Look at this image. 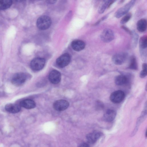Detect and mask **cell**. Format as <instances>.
I'll list each match as a JSON object with an SVG mask.
<instances>
[{"label": "cell", "instance_id": "obj_12", "mask_svg": "<svg viewBox=\"0 0 147 147\" xmlns=\"http://www.w3.org/2000/svg\"><path fill=\"white\" fill-rule=\"evenodd\" d=\"M5 110L8 112L12 113H15L19 112L21 110V106L18 104L9 103L5 106Z\"/></svg>", "mask_w": 147, "mask_h": 147}, {"label": "cell", "instance_id": "obj_8", "mask_svg": "<svg viewBox=\"0 0 147 147\" xmlns=\"http://www.w3.org/2000/svg\"><path fill=\"white\" fill-rule=\"evenodd\" d=\"M100 38L104 42H109L112 41L114 38V32L110 29H105L100 34Z\"/></svg>", "mask_w": 147, "mask_h": 147}, {"label": "cell", "instance_id": "obj_26", "mask_svg": "<svg viewBox=\"0 0 147 147\" xmlns=\"http://www.w3.org/2000/svg\"><path fill=\"white\" fill-rule=\"evenodd\" d=\"M78 147H90L89 145L87 143H83L81 144Z\"/></svg>", "mask_w": 147, "mask_h": 147}, {"label": "cell", "instance_id": "obj_19", "mask_svg": "<svg viewBox=\"0 0 147 147\" xmlns=\"http://www.w3.org/2000/svg\"><path fill=\"white\" fill-rule=\"evenodd\" d=\"M12 1L10 0H0V9L4 10L9 8L11 5Z\"/></svg>", "mask_w": 147, "mask_h": 147}, {"label": "cell", "instance_id": "obj_4", "mask_svg": "<svg viewBox=\"0 0 147 147\" xmlns=\"http://www.w3.org/2000/svg\"><path fill=\"white\" fill-rule=\"evenodd\" d=\"M45 63V59L42 58L36 57L31 61L30 66L34 71H38L41 70L44 67Z\"/></svg>", "mask_w": 147, "mask_h": 147}, {"label": "cell", "instance_id": "obj_10", "mask_svg": "<svg viewBox=\"0 0 147 147\" xmlns=\"http://www.w3.org/2000/svg\"><path fill=\"white\" fill-rule=\"evenodd\" d=\"M61 75L60 72L56 70L51 71L49 75V79L52 84H56L59 83L61 81Z\"/></svg>", "mask_w": 147, "mask_h": 147}, {"label": "cell", "instance_id": "obj_17", "mask_svg": "<svg viewBox=\"0 0 147 147\" xmlns=\"http://www.w3.org/2000/svg\"><path fill=\"white\" fill-rule=\"evenodd\" d=\"M113 0L104 1L102 4L99 7L98 9V12L100 14L103 13L107 8L110 7L112 4L115 2Z\"/></svg>", "mask_w": 147, "mask_h": 147}, {"label": "cell", "instance_id": "obj_6", "mask_svg": "<svg viewBox=\"0 0 147 147\" xmlns=\"http://www.w3.org/2000/svg\"><path fill=\"white\" fill-rule=\"evenodd\" d=\"M71 60L70 55L68 53H65L59 57L56 60L57 66L60 68H63L68 65Z\"/></svg>", "mask_w": 147, "mask_h": 147}, {"label": "cell", "instance_id": "obj_27", "mask_svg": "<svg viewBox=\"0 0 147 147\" xmlns=\"http://www.w3.org/2000/svg\"><path fill=\"white\" fill-rule=\"evenodd\" d=\"M143 69L147 70V64L146 63H144L142 65Z\"/></svg>", "mask_w": 147, "mask_h": 147}, {"label": "cell", "instance_id": "obj_24", "mask_svg": "<svg viewBox=\"0 0 147 147\" xmlns=\"http://www.w3.org/2000/svg\"><path fill=\"white\" fill-rule=\"evenodd\" d=\"M95 108L97 110H100L104 109V105L101 101L98 100L96 101L95 103Z\"/></svg>", "mask_w": 147, "mask_h": 147}, {"label": "cell", "instance_id": "obj_18", "mask_svg": "<svg viewBox=\"0 0 147 147\" xmlns=\"http://www.w3.org/2000/svg\"><path fill=\"white\" fill-rule=\"evenodd\" d=\"M115 82L117 85L121 86L127 84L128 82V79L125 76L119 75L115 78Z\"/></svg>", "mask_w": 147, "mask_h": 147}, {"label": "cell", "instance_id": "obj_2", "mask_svg": "<svg viewBox=\"0 0 147 147\" xmlns=\"http://www.w3.org/2000/svg\"><path fill=\"white\" fill-rule=\"evenodd\" d=\"M51 18L47 16H42L39 17L37 21L38 28L41 30H46L51 26Z\"/></svg>", "mask_w": 147, "mask_h": 147}, {"label": "cell", "instance_id": "obj_20", "mask_svg": "<svg viewBox=\"0 0 147 147\" xmlns=\"http://www.w3.org/2000/svg\"><path fill=\"white\" fill-rule=\"evenodd\" d=\"M139 46L142 49H146L147 46V37L146 35L141 37L139 41Z\"/></svg>", "mask_w": 147, "mask_h": 147}, {"label": "cell", "instance_id": "obj_13", "mask_svg": "<svg viewBox=\"0 0 147 147\" xmlns=\"http://www.w3.org/2000/svg\"><path fill=\"white\" fill-rule=\"evenodd\" d=\"M71 46L74 50L78 51L82 50L84 48L85 44L82 40H76L72 42Z\"/></svg>", "mask_w": 147, "mask_h": 147}, {"label": "cell", "instance_id": "obj_15", "mask_svg": "<svg viewBox=\"0 0 147 147\" xmlns=\"http://www.w3.org/2000/svg\"><path fill=\"white\" fill-rule=\"evenodd\" d=\"M20 105L21 107L28 109H33L36 107L35 102L30 99H26L21 101Z\"/></svg>", "mask_w": 147, "mask_h": 147}, {"label": "cell", "instance_id": "obj_11", "mask_svg": "<svg viewBox=\"0 0 147 147\" xmlns=\"http://www.w3.org/2000/svg\"><path fill=\"white\" fill-rule=\"evenodd\" d=\"M101 134L99 131H94L88 134L86 138L88 142L90 144L95 143L100 137Z\"/></svg>", "mask_w": 147, "mask_h": 147}, {"label": "cell", "instance_id": "obj_14", "mask_svg": "<svg viewBox=\"0 0 147 147\" xmlns=\"http://www.w3.org/2000/svg\"><path fill=\"white\" fill-rule=\"evenodd\" d=\"M116 116L115 111L112 109H108L105 113L103 115V119L107 122H111L115 118Z\"/></svg>", "mask_w": 147, "mask_h": 147}, {"label": "cell", "instance_id": "obj_23", "mask_svg": "<svg viewBox=\"0 0 147 147\" xmlns=\"http://www.w3.org/2000/svg\"><path fill=\"white\" fill-rule=\"evenodd\" d=\"M131 16V13H127L121 19L120 23L122 24L126 23L130 19Z\"/></svg>", "mask_w": 147, "mask_h": 147}, {"label": "cell", "instance_id": "obj_16", "mask_svg": "<svg viewBox=\"0 0 147 147\" xmlns=\"http://www.w3.org/2000/svg\"><path fill=\"white\" fill-rule=\"evenodd\" d=\"M147 21L146 19H142L137 22L136 24L137 30L140 32H143L146 29Z\"/></svg>", "mask_w": 147, "mask_h": 147}, {"label": "cell", "instance_id": "obj_9", "mask_svg": "<svg viewBox=\"0 0 147 147\" xmlns=\"http://www.w3.org/2000/svg\"><path fill=\"white\" fill-rule=\"evenodd\" d=\"M68 102L64 100H59L55 101L53 104L54 109L58 111H62L66 109L69 106Z\"/></svg>", "mask_w": 147, "mask_h": 147}, {"label": "cell", "instance_id": "obj_21", "mask_svg": "<svg viewBox=\"0 0 147 147\" xmlns=\"http://www.w3.org/2000/svg\"><path fill=\"white\" fill-rule=\"evenodd\" d=\"M132 37V44L133 47H135L137 45L138 40V36L134 31H132L131 32Z\"/></svg>", "mask_w": 147, "mask_h": 147}, {"label": "cell", "instance_id": "obj_5", "mask_svg": "<svg viewBox=\"0 0 147 147\" xmlns=\"http://www.w3.org/2000/svg\"><path fill=\"white\" fill-rule=\"evenodd\" d=\"M128 55L124 52H119L115 54L112 57V60L115 65H119L123 64L126 60Z\"/></svg>", "mask_w": 147, "mask_h": 147}, {"label": "cell", "instance_id": "obj_1", "mask_svg": "<svg viewBox=\"0 0 147 147\" xmlns=\"http://www.w3.org/2000/svg\"><path fill=\"white\" fill-rule=\"evenodd\" d=\"M28 78V74L24 73H18L12 76L11 81L12 83L16 86L23 85Z\"/></svg>", "mask_w": 147, "mask_h": 147}, {"label": "cell", "instance_id": "obj_28", "mask_svg": "<svg viewBox=\"0 0 147 147\" xmlns=\"http://www.w3.org/2000/svg\"><path fill=\"white\" fill-rule=\"evenodd\" d=\"M56 1H47L48 3H54Z\"/></svg>", "mask_w": 147, "mask_h": 147}, {"label": "cell", "instance_id": "obj_3", "mask_svg": "<svg viewBox=\"0 0 147 147\" xmlns=\"http://www.w3.org/2000/svg\"><path fill=\"white\" fill-rule=\"evenodd\" d=\"M135 2V0H131L120 8L115 12V16L118 18L127 14L134 5Z\"/></svg>", "mask_w": 147, "mask_h": 147}, {"label": "cell", "instance_id": "obj_25", "mask_svg": "<svg viewBox=\"0 0 147 147\" xmlns=\"http://www.w3.org/2000/svg\"><path fill=\"white\" fill-rule=\"evenodd\" d=\"M147 74V70L142 69L140 73V76L141 78H144L146 76Z\"/></svg>", "mask_w": 147, "mask_h": 147}, {"label": "cell", "instance_id": "obj_22", "mask_svg": "<svg viewBox=\"0 0 147 147\" xmlns=\"http://www.w3.org/2000/svg\"><path fill=\"white\" fill-rule=\"evenodd\" d=\"M138 64L136 58L133 56L130 59L129 68L131 69L136 70L138 69Z\"/></svg>", "mask_w": 147, "mask_h": 147}, {"label": "cell", "instance_id": "obj_7", "mask_svg": "<svg viewBox=\"0 0 147 147\" xmlns=\"http://www.w3.org/2000/svg\"><path fill=\"white\" fill-rule=\"evenodd\" d=\"M125 94L123 92L118 90L113 92L110 95V99L114 103H118L121 102L124 99Z\"/></svg>", "mask_w": 147, "mask_h": 147}]
</instances>
